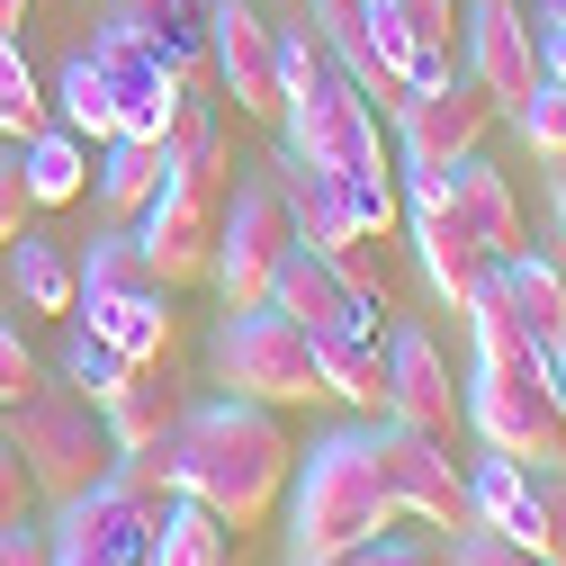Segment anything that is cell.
<instances>
[{"label": "cell", "instance_id": "cell-1", "mask_svg": "<svg viewBox=\"0 0 566 566\" xmlns=\"http://www.w3.org/2000/svg\"><path fill=\"white\" fill-rule=\"evenodd\" d=\"M171 459H180V494H189V504H207L226 531H261L270 504L289 494L297 441H289V422H279V405L217 396V405H189L180 413Z\"/></svg>", "mask_w": 566, "mask_h": 566}, {"label": "cell", "instance_id": "cell-2", "mask_svg": "<svg viewBox=\"0 0 566 566\" xmlns=\"http://www.w3.org/2000/svg\"><path fill=\"white\" fill-rule=\"evenodd\" d=\"M396 522H405V513H396V494L378 485V450H369V432H333V441H315V459H306V476H297V557L387 539Z\"/></svg>", "mask_w": 566, "mask_h": 566}, {"label": "cell", "instance_id": "cell-3", "mask_svg": "<svg viewBox=\"0 0 566 566\" xmlns=\"http://www.w3.org/2000/svg\"><path fill=\"white\" fill-rule=\"evenodd\" d=\"M0 432L19 441V459H28V476H36V494L45 504H73L82 485H99L108 468H117V441H108V413H99V396L91 387H36L28 405H10V422Z\"/></svg>", "mask_w": 566, "mask_h": 566}, {"label": "cell", "instance_id": "cell-4", "mask_svg": "<svg viewBox=\"0 0 566 566\" xmlns=\"http://www.w3.org/2000/svg\"><path fill=\"white\" fill-rule=\"evenodd\" d=\"M468 422L494 459H522V468L566 459V387L548 378V360H476Z\"/></svg>", "mask_w": 566, "mask_h": 566}, {"label": "cell", "instance_id": "cell-5", "mask_svg": "<svg viewBox=\"0 0 566 566\" xmlns=\"http://www.w3.org/2000/svg\"><path fill=\"white\" fill-rule=\"evenodd\" d=\"M217 378L252 405H306L324 396L315 387V342L279 315V306H234L226 333H217Z\"/></svg>", "mask_w": 566, "mask_h": 566}, {"label": "cell", "instance_id": "cell-6", "mask_svg": "<svg viewBox=\"0 0 566 566\" xmlns=\"http://www.w3.org/2000/svg\"><path fill=\"white\" fill-rule=\"evenodd\" d=\"M369 450H378V485L396 494V513H405V522L450 531V539L476 531V494H468V468L450 459V441H422V432H405V422L378 413Z\"/></svg>", "mask_w": 566, "mask_h": 566}, {"label": "cell", "instance_id": "cell-7", "mask_svg": "<svg viewBox=\"0 0 566 566\" xmlns=\"http://www.w3.org/2000/svg\"><path fill=\"white\" fill-rule=\"evenodd\" d=\"M297 252V217H289V189L279 180H243L226 198V234H217V297L234 306H270V279L279 261Z\"/></svg>", "mask_w": 566, "mask_h": 566}, {"label": "cell", "instance_id": "cell-8", "mask_svg": "<svg viewBox=\"0 0 566 566\" xmlns=\"http://www.w3.org/2000/svg\"><path fill=\"white\" fill-rule=\"evenodd\" d=\"M494 91L476 73H441V82H413V99L396 108V154L413 171H450L468 154H485V135H494Z\"/></svg>", "mask_w": 566, "mask_h": 566}, {"label": "cell", "instance_id": "cell-9", "mask_svg": "<svg viewBox=\"0 0 566 566\" xmlns=\"http://www.w3.org/2000/svg\"><path fill=\"white\" fill-rule=\"evenodd\" d=\"M279 126H289V163H315V171H360L387 135H378V108L350 91L342 73L306 82L279 99Z\"/></svg>", "mask_w": 566, "mask_h": 566}, {"label": "cell", "instance_id": "cell-10", "mask_svg": "<svg viewBox=\"0 0 566 566\" xmlns=\"http://www.w3.org/2000/svg\"><path fill=\"white\" fill-rule=\"evenodd\" d=\"M405 226H413V252H422V279H432V297L441 306H468L476 289L504 261L485 252V234L450 207V189H441V171H413V207H405Z\"/></svg>", "mask_w": 566, "mask_h": 566}, {"label": "cell", "instance_id": "cell-11", "mask_svg": "<svg viewBox=\"0 0 566 566\" xmlns=\"http://www.w3.org/2000/svg\"><path fill=\"white\" fill-rule=\"evenodd\" d=\"M217 234H226V198H198L180 180H163V198L135 226V243H145V261H154V279L171 297L198 289V279H217Z\"/></svg>", "mask_w": 566, "mask_h": 566}, {"label": "cell", "instance_id": "cell-12", "mask_svg": "<svg viewBox=\"0 0 566 566\" xmlns=\"http://www.w3.org/2000/svg\"><path fill=\"white\" fill-rule=\"evenodd\" d=\"M207 73L226 82L243 117H279V28L252 0H217L207 10Z\"/></svg>", "mask_w": 566, "mask_h": 566}, {"label": "cell", "instance_id": "cell-13", "mask_svg": "<svg viewBox=\"0 0 566 566\" xmlns=\"http://www.w3.org/2000/svg\"><path fill=\"white\" fill-rule=\"evenodd\" d=\"M387 422H405V432H422V441H459L468 396H459V378H450L432 333H396L387 342Z\"/></svg>", "mask_w": 566, "mask_h": 566}, {"label": "cell", "instance_id": "cell-14", "mask_svg": "<svg viewBox=\"0 0 566 566\" xmlns=\"http://www.w3.org/2000/svg\"><path fill=\"white\" fill-rule=\"evenodd\" d=\"M468 73L494 91V108H522L539 82H548V63H539V36L522 28V10H513V0H476V10H468Z\"/></svg>", "mask_w": 566, "mask_h": 566}, {"label": "cell", "instance_id": "cell-15", "mask_svg": "<svg viewBox=\"0 0 566 566\" xmlns=\"http://www.w3.org/2000/svg\"><path fill=\"white\" fill-rule=\"evenodd\" d=\"M459 45H468L459 0H378V54L396 63L405 82H441V73H459Z\"/></svg>", "mask_w": 566, "mask_h": 566}, {"label": "cell", "instance_id": "cell-16", "mask_svg": "<svg viewBox=\"0 0 566 566\" xmlns=\"http://www.w3.org/2000/svg\"><path fill=\"white\" fill-rule=\"evenodd\" d=\"M270 306L289 315L306 342H315V333H342V324H360V333H378V324H387V315H369L360 297L342 289V270H333L315 243H297L289 261H279V279H270Z\"/></svg>", "mask_w": 566, "mask_h": 566}, {"label": "cell", "instance_id": "cell-17", "mask_svg": "<svg viewBox=\"0 0 566 566\" xmlns=\"http://www.w3.org/2000/svg\"><path fill=\"white\" fill-rule=\"evenodd\" d=\"M207 10H217V0H117L108 28H126L135 45H154L171 73L198 91L207 82Z\"/></svg>", "mask_w": 566, "mask_h": 566}, {"label": "cell", "instance_id": "cell-18", "mask_svg": "<svg viewBox=\"0 0 566 566\" xmlns=\"http://www.w3.org/2000/svg\"><path fill=\"white\" fill-rule=\"evenodd\" d=\"M441 189H450V207H459V217L485 234V252H494V261H513V252H522V189L494 171L485 154L450 163V171H441Z\"/></svg>", "mask_w": 566, "mask_h": 566}, {"label": "cell", "instance_id": "cell-19", "mask_svg": "<svg viewBox=\"0 0 566 566\" xmlns=\"http://www.w3.org/2000/svg\"><path fill=\"white\" fill-rule=\"evenodd\" d=\"M99 342H117L135 369H154V360H171V289H126V297H82L73 306Z\"/></svg>", "mask_w": 566, "mask_h": 566}, {"label": "cell", "instance_id": "cell-20", "mask_svg": "<svg viewBox=\"0 0 566 566\" xmlns=\"http://www.w3.org/2000/svg\"><path fill=\"white\" fill-rule=\"evenodd\" d=\"M315 387L360 405V413H387V342L342 324V333H315Z\"/></svg>", "mask_w": 566, "mask_h": 566}, {"label": "cell", "instance_id": "cell-21", "mask_svg": "<svg viewBox=\"0 0 566 566\" xmlns=\"http://www.w3.org/2000/svg\"><path fill=\"white\" fill-rule=\"evenodd\" d=\"M163 180H171L163 135H108V145H99V207H108V226L145 217V207L163 198Z\"/></svg>", "mask_w": 566, "mask_h": 566}, {"label": "cell", "instance_id": "cell-22", "mask_svg": "<svg viewBox=\"0 0 566 566\" xmlns=\"http://www.w3.org/2000/svg\"><path fill=\"white\" fill-rule=\"evenodd\" d=\"M99 413H108V441H117V450H145V441H171V432H180V396H171L163 360H154V369H126V378L99 396Z\"/></svg>", "mask_w": 566, "mask_h": 566}, {"label": "cell", "instance_id": "cell-23", "mask_svg": "<svg viewBox=\"0 0 566 566\" xmlns=\"http://www.w3.org/2000/svg\"><path fill=\"white\" fill-rule=\"evenodd\" d=\"M279 189H289V217H297V243H315V252H342L350 234H360V217H350V189H342V171L289 163V171H279Z\"/></svg>", "mask_w": 566, "mask_h": 566}, {"label": "cell", "instance_id": "cell-24", "mask_svg": "<svg viewBox=\"0 0 566 566\" xmlns=\"http://www.w3.org/2000/svg\"><path fill=\"white\" fill-rule=\"evenodd\" d=\"M10 289L28 315H73L82 306V261L63 252L54 234H19L10 243Z\"/></svg>", "mask_w": 566, "mask_h": 566}, {"label": "cell", "instance_id": "cell-25", "mask_svg": "<svg viewBox=\"0 0 566 566\" xmlns=\"http://www.w3.org/2000/svg\"><path fill=\"white\" fill-rule=\"evenodd\" d=\"M19 180H28V207H73L82 189H91V145L73 126H36L28 145H19Z\"/></svg>", "mask_w": 566, "mask_h": 566}, {"label": "cell", "instance_id": "cell-26", "mask_svg": "<svg viewBox=\"0 0 566 566\" xmlns=\"http://www.w3.org/2000/svg\"><path fill=\"white\" fill-rule=\"evenodd\" d=\"M504 289H513V306H522V333H531V350L548 360V350H557V333H566V270H557V261H531V252H513V261H504Z\"/></svg>", "mask_w": 566, "mask_h": 566}, {"label": "cell", "instance_id": "cell-27", "mask_svg": "<svg viewBox=\"0 0 566 566\" xmlns=\"http://www.w3.org/2000/svg\"><path fill=\"white\" fill-rule=\"evenodd\" d=\"M108 485L126 494V504L135 513H145L154 531L189 504V494H180V459H171V441H145V450H117V468H108Z\"/></svg>", "mask_w": 566, "mask_h": 566}, {"label": "cell", "instance_id": "cell-28", "mask_svg": "<svg viewBox=\"0 0 566 566\" xmlns=\"http://www.w3.org/2000/svg\"><path fill=\"white\" fill-rule=\"evenodd\" d=\"M126 289H163V279H154L145 243H135V226H108L82 252V297H126Z\"/></svg>", "mask_w": 566, "mask_h": 566}, {"label": "cell", "instance_id": "cell-29", "mask_svg": "<svg viewBox=\"0 0 566 566\" xmlns=\"http://www.w3.org/2000/svg\"><path fill=\"white\" fill-rule=\"evenodd\" d=\"M54 99H63V117H73L82 145H108V135H117V82L99 73L91 54H73V63L54 73Z\"/></svg>", "mask_w": 566, "mask_h": 566}, {"label": "cell", "instance_id": "cell-30", "mask_svg": "<svg viewBox=\"0 0 566 566\" xmlns=\"http://www.w3.org/2000/svg\"><path fill=\"white\" fill-rule=\"evenodd\" d=\"M468 324H476V360H539L531 350V333H522V306H513V289H504V270L485 279V289L459 306Z\"/></svg>", "mask_w": 566, "mask_h": 566}, {"label": "cell", "instance_id": "cell-31", "mask_svg": "<svg viewBox=\"0 0 566 566\" xmlns=\"http://www.w3.org/2000/svg\"><path fill=\"white\" fill-rule=\"evenodd\" d=\"M145 566H234V548H226V522L207 513V504H180L163 531H154V557Z\"/></svg>", "mask_w": 566, "mask_h": 566}, {"label": "cell", "instance_id": "cell-32", "mask_svg": "<svg viewBox=\"0 0 566 566\" xmlns=\"http://www.w3.org/2000/svg\"><path fill=\"white\" fill-rule=\"evenodd\" d=\"M342 189H350V217H360V234H369V243H387V234H396V217H405V198H396V154L378 145L360 171H342Z\"/></svg>", "mask_w": 566, "mask_h": 566}, {"label": "cell", "instance_id": "cell-33", "mask_svg": "<svg viewBox=\"0 0 566 566\" xmlns=\"http://www.w3.org/2000/svg\"><path fill=\"white\" fill-rule=\"evenodd\" d=\"M45 126V82L28 73V54H19V36H0V135H28Z\"/></svg>", "mask_w": 566, "mask_h": 566}, {"label": "cell", "instance_id": "cell-34", "mask_svg": "<svg viewBox=\"0 0 566 566\" xmlns=\"http://www.w3.org/2000/svg\"><path fill=\"white\" fill-rule=\"evenodd\" d=\"M126 369H135V360H126L117 342H99L91 324H73V342H63V378H73V387H91V396H108V387H117Z\"/></svg>", "mask_w": 566, "mask_h": 566}, {"label": "cell", "instance_id": "cell-35", "mask_svg": "<svg viewBox=\"0 0 566 566\" xmlns=\"http://www.w3.org/2000/svg\"><path fill=\"white\" fill-rule=\"evenodd\" d=\"M513 117H522V145H531L539 163H566V82H539Z\"/></svg>", "mask_w": 566, "mask_h": 566}, {"label": "cell", "instance_id": "cell-36", "mask_svg": "<svg viewBox=\"0 0 566 566\" xmlns=\"http://www.w3.org/2000/svg\"><path fill=\"white\" fill-rule=\"evenodd\" d=\"M36 476H28V459H19V441L0 432V531H19V522H36Z\"/></svg>", "mask_w": 566, "mask_h": 566}, {"label": "cell", "instance_id": "cell-37", "mask_svg": "<svg viewBox=\"0 0 566 566\" xmlns=\"http://www.w3.org/2000/svg\"><path fill=\"white\" fill-rule=\"evenodd\" d=\"M450 566H548V557H539V548H522V539H504V531H485V522H476V531H459V539H450Z\"/></svg>", "mask_w": 566, "mask_h": 566}, {"label": "cell", "instance_id": "cell-38", "mask_svg": "<svg viewBox=\"0 0 566 566\" xmlns=\"http://www.w3.org/2000/svg\"><path fill=\"white\" fill-rule=\"evenodd\" d=\"M45 387V360H36V350L10 333V324H0V413H10V405H28Z\"/></svg>", "mask_w": 566, "mask_h": 566}, {"label": "cell", "instance_id": "cell-39", "mask_svg": "<svg viewBox=\"0 0 566 566\" xmlns=\"http://www.w3.org/2000/svg\"><path fill=\"white\" fill-rule=\"evenodd\" d=\"M531 485H539V513H548V566H566V459L531 468Z\"/></svg>", "mask_w": 566, "mask_h": 566}, {"label": "cell", "instance_id": "cell-40", "mask_svg": "<svg viewBox=\"0 0 566 566\" xmlns=\"http://www.w3.org/2000/svg\"><path fill=\"white\" fill-rule=\"evenodd\" d=\"M28 217H36V207H28V180H19V154H0V252H10V243L28 234Z\"/></svg>", "mask_w": 566, "mask_h": 566}, {"label": "cell", "instance_id": "cell-41", "mask_svg": "<svg viewBox=\"0 0 566 566\" xmlns=\"http://www.w3.org/2000/svg\"><path fill=\"white\" fill-rule=\"evenodd\" d=\"M54 566H145V548H108V539H63L54 531Z\"/></svg>", "mask_w": 566, "mask_h": 566}, {"label": "cell", "instance_id": "cell-42", "mask_svg": "<svg viewBox=\"0 0 566 566\" xmlns=\"http://www.w3.org/2000/svg\"><path fill=\"white\" fill-rule=\"evenodd\" d=\"M0 566H54V531H36V522L0 531Z\"/></svg>", "mask_w": 566, "mask_h": 566}, {"label": "cell", "instance_id": "cell-43", "mask_svg": "<svg viewBox=\"0 0 566 566\" xmlns=\"http://www.w3.org/2000/svg\"><path fill=\"white\" fill-rule=\"evenodd\" d=\"M378 566H441V557L422 548V539H396V531H387V539H378Z\"/></svg>", "mask_w": 566, "mask_h": 566}, {"label": "cell", "instance_id": "cell-44", "mask_svg": "<svg viewBox=\"0 0 566 566\" xmlns=\"http://www.w3.org/2000/svg\"><path fill=\"white\" fill-rule=\"evenodd\" d=\"M297 566H378V539H360V548H324V557H297Z\"/></svg>", "mask_w": 566, "mask_h": 566}, {"label": "cell", "instance_id": "cell-45", "mask_svg": "<svg viewBox=\"0 0 566 566\" xmlns=\"http://www.w3.org/2000/svg\"><path fill=\"white\" fill-rule=\"evenodd\" d=\"M539 63H548V82H566V28H548V36H539Z\"/></svg>", "mask_w": 566, "mask_h": 566}, {"label": "cell", "instance_id": "cell-46", "mask_svg": "<svg viewBox=\"0 0 566 566\" xmlns=\"http://www.w3.org/2000/svg\"><path fill=\"white\" fill-rule=\"evenodd\" d=\"M28 10H36V0H0V36H19V28H28Z\"/></svg>", "mask_w": 566, "mask_h": 566}, {"label": "cell", "instance_id": "cell-47", "mask_svg": "<svg viewBox=\"0 0 566 566\" xmlns=\"http://www.w3.org/2000/svg\"><path fill=\"white\" fill-rule=\"evenodd\" d=\"M548 378H557V387H566V333H557V350H548Z\"/></svg>", "mask_w": 566, "mask_h": 566}, {"label": "cell", "instance_id": "cell-48", "mask_svg": "<svg viewBox=\"0 0 566 566\" xmlns=\"http://www.w3.org/2000/svg\"><path fill=\"white\" fill-rule=\"evenodd\" d=\"M539 19H548V28H566V0H539Z\"/></svg>", "mask_w": 566, "mask_h": 566}, {"label": "cell", "instance_id": "cell-49", "mask_svg": "<svg viewBox=\"0 0 566 566\" xmlns=\"http://www.w3.org/2000/svg\"><path fill=\"white\" fill-rule=\"evenodd\" d=\"M557 226H566V171H557Z\"/></svg>", "mask_w": 566, "mask_h": 566}]
</instances>
